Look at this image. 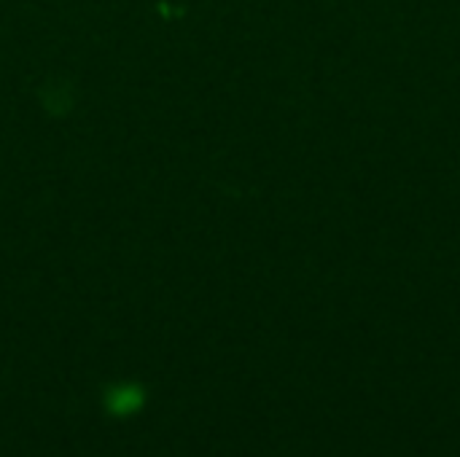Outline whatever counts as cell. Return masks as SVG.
Segmentation results:
<instances>
[{
	"label": "cell",
	"instance_id": "cell-1",
	"mask_svg": "<svg viewBox=\"0 0 460 457\" xmlns=\"http://www.w3.org/2000/svg\"><path fill=\"white\" fill-rule=\"evenodd\" d=\"M108 407L113 412H119V415H127V412H132V409L140 407V391H135V388H119V391L111 393Z\"/></svg>",
	"mask_w": 460,
	"mask_h": 457
}]
</instances>
